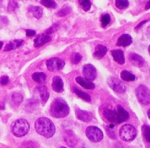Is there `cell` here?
<instances>
[{
  "label": "cell",
  "instance_id": "37",
  "mask_svg": "<svg viewBox=\"0 0 150 148\" xmlns=\"http://www.w3.org/2000/svg\"><path fill=\"white\" fill-rule=\"evenodd\" d=\"M35 34V31H33V30H26V35L27 36H34Z\"/></svg>",
  "mask_w": 150,
  "mask_h": 148
},
{
  "label": "cell",
  "instance_id": "7",
  "mask_svg": "<svg viewBox=\"0 0 150 148\" xmlns=\"http://www.w3.org/2000/svg\"><path fill=\"white\" fill-rule=\"evenodd\" d=\"M108 84L110 87L118 94H123L126 90V86L122 81H120L115 77H111L108 80Z\"/></svg>",
  "mask_w": 150,
  "mask_h": 148
},
{
  "label": "cell",
  "instance_id": "18",
  "mask_svg": "<svg viewBox=\"0 0 150 148\" xmlns=\"http://www.w3.org/2000/svg\"><path fill=\"white\" fill-rule=\"evenodd\" d=\"M104 116L106 119L110 122H115L118 123V119H117V112L116 111L111 110L109 108H106L104 110Z\"/></svg>",
  "mask_w": 150,
  "mask_h": 148
},
{
  "label": "cell",
  "instance_id": "43",
  "mask_svg": "<svg viewBox=\"0 0 150 148\" xmlns=\"http://www.w3.org/2000/svg\"><path fill=\"white\" fill-rule=\"evenodd\" d=\"M148 116H149V119H150V109L148 110Z\"/></svg>",
  "mask_w": 150,
  "mask_h": 148
},
{
  "label": "cell",
  "instance_id": "39",
  "mask_svg": "<svg viewBox=\"0 0 150 148\" xmlns=\"http://www.w3.org/2000/svg\"><path fill=\"white\" fill-rule=\"evenodd\" d=\"M107 132H108V135L110 136V137H112V138H115V133H114V132H112V131L110 130L109 128H107Z\"/></svg>",
  "mask_w": 150,
  "mask_h": 148
},
{
  "label": "cell",
  "instance_id": "29",
  "mask_svg": "<svg viewBox=\"0 0 150 148\" xmlns=\"http://www.w3.org/2000/svg\"><path fill=\"white\" fill-rule=\"evenodd\" d=\"M115 5L120 9H125L128 8L129 1L128 0H115Z\"/></svg>",
  "mask_w": 150,
  "mask_h": 148
},
{
  "label": "cell",
  "instance_id": "24",
  "mask_svg": "<svg viewBox=\"0 0 150 148\" xmlns=\"http://www.w3.org/2000/svg\"><path fill=\"white\" fill-rule=\"evenodd\" d=\"M22 40H14L11 42H9L8 44H7L5 46L4 51H12V50L16 49L19 47L22 44Z\"/></svg>",
  "mask_w": 150,
  "mask_h": 148
},
{
  "label": "cell",
  "instance_id": "26",
  "mask_svg": "<svg viewBox=\"0 0 150 148\" xmlns=\"http://www.w3.org/2000/svg\"><path fill=\"white\" fill-rule=\"evenodd\" d=\"M142 135L147 142L150 143V126L144 125L142 127Z\"/></svg>",
  "mask_w": 150,
  "mask_h": 148
},
{
  "label": "cell",
  "instance_id": "8",
  "mask_svg": "<svg viewBox=\"0 0 150 148\" xmlns=\"http://www.w3.org/2000/svg\"><path fill=\"white\" fill-rule=\"evenodd\" d=\"M65 63L63 60L59 58H51L49 59L46 61V66L49 70L50 71H57L62 70L64 66Z\"/></svg>",
  "mask_w": 150,
  "mask_h": 148
},
{
  "label": "cell",
  "instance_id": "19",
  "mask_svg": "<svg viewBox=\"0 0 150 148\" xmlns=\"http://www.w3.org/2000/svg\"><path fill=\"white\" fill-rule=\"evenodd\" d=\"M64 141L69 147H74L77 143V138L71 131H66L64 133Z\"/></svg>",
  "mask_w": 150,
  "mask_h": 148
},
{
  "label": "cell",
  "instance_id": "33",
  "mask_svg": "<svg viewBox=\"0 0 150 148\" xmlns=\"http://www.w3.org/2000/svg\"><path fill=\"white\" fill-rule=\"evenodd\" d=\"M101 21H102V27H106L109 23H110V17L109 14H104L103 16L102 17V19H101Z\"/></svg>",
  "mask_w": 150,
  "mask_h": 148
},
{
  "label": "cell",
  "instance_id": "40",
  "mask_svg": "<svg viewBox=\"0 0 150 148\" xmlns=\"http://www.w3.org/2000/svg\"><path fill=\"white\" fill-rule=\"evenodd\" d=\"M150 9V0L147 3V4H146L145 6V9L146 10H148V9Z\"/></svg>",
  "mask_w": 150,
  "mask_h": 148
},
{
  "label": "cell",
  "instance_id": "11",
  "mask_svg": "<svg viewBox=\"0 0 150 148\" xmlns=\"http://www.w3.org/2000/svg\"><path fill=\"white\" fill-rule=\"evenodd\" d=\"M75 81L82 86L83 88L86 89V90H93L95 88V85L93 82L89 80H87L86 78H83V77H77L75 79Z\"/></svg>",
  "mask_w": 150,
  "mask_h": 148
},
{
  "label": "cell",
  "instance_id": "23",
  "mask_svg": "<svg viewBox=\"0 0 150 148\" xmlns=\"http://www.w3.org/2000/svg\"><path fill=\"white\" fill-rule=\"evenodd\" d=\"M29 12L32 14V16H34L35 18H40L42 17V14H43V9L40 7L38 6H31L29 9Z\"/></svg>",
  "mask_w": 150,
  "mask_h": 148
},
{
  "label": "cell",
  "instance_id": "32",
  "mask_svg": "<svg viewBox=\"0 0 150 148\" xmlns=\"http://www.w3.org/2000/svg\"><path fill=\"white\" fill-rule=\"evenodd\" d=\"M81 60H82V56L78 52H75L71 56V62L73 64H78L81 61Z\"/></svg>",
  "mask_w": 150,
  "mask_h": 148
},
{
  "label": "cell",
  "instance_id": "38",
  "mask_svg": "<svg viewBox=\"0 0 150 148\" xmlns=\"http://www.w3.org/2000/svg\"><path fill=\"white\" fill-rule=\"evenodd\" d=\"M147 22H148V20H144V21H143V22H141V23H139V24H138V25H137V27H135V30H139V28H141L142 27V26H143V25H144V24H145L146 23H147Z\"/></svg>",
  "mask_w": 150,
  "mask_h": 148
},
{
  "label": "cell",
  "instance_id": "9",
  "mask_svg": "<svg viewBox=\"0 0 150 148\" xmlns=\"http://www.w3.org/2000/svg\"><path fill=\"white\" fill-rule=\"evenodd\" d=\"M83 73L84 77L89 80H94L97 76V70L93 66V65H85L83 69Z\"/></svg>",
  "mask_w": 150,
  "mask_h": 148
},
{
  "label": "cell",
  "instance_id": "45",
  "mask_svg": "<svg viewBox=\"0 0 150 148\" xmlns=\"http://www.w3.org/2000/svg\"><path fill=\"white\" fill-rule=\"evenodd\" d=\"M60 148H67V147H60Z\"/></svg>",
  "mask_w": 150,
  "mask_h": 148
},
{
  "label": "cell",
  "instance_id": "2",
  "mask_svg": "<svg viewBox=\"0 0 150 148\" xmlns=\"http://www.w3.org/2000/svg\"><path fill=\"white\" fill-rule=\"evenodd\" d=\"M50 112V115L54 117H64L69 112V107L64 99L61 98H57L51 103Z\"/></svg>",
  "mask_w": 150,
  "mask_h": 148
},
{
  "label": "cell",
  "instance_id": "30",
  "mask_svg": "<svg viewBox=\"0 0 150 148\" xmlns=\"http://www.w3.org/2000/svg\"><path fill=\"white\" fill-rule=\"evenodd\" d=\"M71 13V8L69 6H64L63 9H61L59 11L57 12V16L59 17H64V16H66L69 14Z\"/></svg>",
  "mask_w": 150,
  "mask_h": 148
},
{
  "label": "cell",
  "instance_id": "27",
  "mask_svg": "<svg viewBox=\"0 0 150 148\" xmlns=\"http://www.w3.org/2000/svg\"><path fill=\"white\" fill-rule=\"evenodd\" d=\"M74 93L79 98H81L82 99H83L84 101H87V102H90L91 101V97H90V95H88V94H86V93H84L83 91H81V90H78V89H74Z\"/></svg>",
  "mask_w": 150,
  "mask_h": 148
},
{
  "label": "cell",
  "instance_id": "17",
  "mask_svg": "<svg viewBox=\"0 0 150 148\" xmlns=\"http://www.w3.org/2000/svg\"><path fill=\"white\" fill-rule=\"evenodd\" d=\"M111 55L113 56L114 60L120 65H123L124 63L125 62V56H124L123 51L121 50H114L111 51Z\"/></svg>",
  "mask_w": 150,
  "mask_h": 148
},
{
  "label": "cell",
  "instance_id": "21",
  "mask_svg": "<svg viewBox=\"0 0 150 148\" xmlns=\"http://www.w3.org/2000/svg\"><path fill=\"white\" fill-rule=\"evenodd\" d=\"M106 51H107V49L105 46L97 45L94 52V57H96L97 59H102L106 55Z\"/></svg>",
  "mask_w": 150,
  "mask_h": 148
},
{
  "label": "cell",
  "instance_id": "1",
  "mask_svg": "<svg viewBox=\"0 0 150 148\" xmlns=\"http://www.w3.org/2000/svg\"><path fill=\"white\" fill-rule=\"evenodd\" d=\"M35 131L38 134L46 138L53 137L55 132V126L50 119L47 117H40L35 122Z\"/></svg>",
  "mask_w": 150,
  "mask_h": 148
},
{
  "label": "cell",
  "instance_id": "41",
  "mask_svg": "<svg viewBox=\"0 0 150 148\" xmlns=\"http://www.w3.org/2000/svg\"><path fill=\"white\" fill-rule=\"evenodd\" d=\"M147 35H148V36L150 38V26L149 27V28H148V31H147Z\"/></svg>",
  "mask_w": 150,
  "mask_h": 148
},
{
  "label": "cell",
  "instance_id": "36",
  "mask_svg": "<svg viewBox=\"0 0 150 148\" xmlns=\"http://www.w3.org/2000/svg\"><path fill=\"white\" fill-rule=\"evenodd\" d=\"M57 29H58V24H54V25H53V26L50 27V29H48V30L46 31V33H53L54 31H55Z\"/></svg>",
  "mask_w": 150,
  "mask_h": 148
},
{
  "label": "cell",
  "instance_id": "34",
  "mask_svg": "<svg viewBox=\"0 0 150 148\" xmlns=\"http://www.w3.org/2000/svg\"><path fill=\"white\" fill-rule=\"evenodd\" d=\"M13 101L14 103H16L17 105H19L20 103H22V95L20 94H15L13 95Z\"/></svg>",
  "mask_w": 150,
  "mask_h": 148
},
{
  "label": "cell",
  "instance_id": "4",
  "mask_svg": "<svg viewBox=\"0 0 150 148\" xmlns=\"http://www.w3.org/2000/svg\"><path fill=\"white\" fill-rule=\"evenodd\" d=\"M120 137L124 142H131L136 137L137 131L134 126L125 124L120 129Z\"/></svg>",
  "mask_w": 150,
  "mask_h": 148
},
{
  "label": "cell",
  "instance_id": "13",
  "mask_svg": "<svg viewBox=\"0 0 150 148\" xmlns=\"http://www.w3.org/2000/svg\"><path fill=\"white\" fill-rule=\"evenodd\" d=\"M52 88L54 91L56 93H61L64 90V82L61 77L54 76L53 78V82H52Z\"/></svg>",
  "mask_w": 150,
  "mask_h": 148
},
{
  "label": "cell",
  "instance_id": "15",
  "mask_svg": "<svg viewBox=\"0 0 150 148\" xmlns=\"http://www.w3.org/2000/svg\"><path fill=\"white\" fill-rule=\"evenodd\" d=\"M116 112H117V119H118V123H121L123 122H125L126 120H128L129 117V112L124 109L121 106H118L117 109H116Z\"/></svg>",
  "mask_w": 150,
  "mask_h": 148
},
{
  "label": "cell",
  "instance_id": "3",
  "mask_svg": "<svg viewBox=\"0 0 150 148\" xmlns=\"http://www.w3.org/2000/svg\"><path fill=\"white\" fill-rule=\"evenodd\" d=\"M30 130V125L28 122L25 119H18L12 125V132L14 136L18 137H22L27 135Z\"/></svg>",
  "mask_w": 150,
  "mask_h": 148
},
{
  "label": "cell",
  "instance_id": "20",
  "mask_svg": "<svg viewBox=\"0 0 150 148\" xmlns=\"http://www.w3.org/2000/svg\"><path fill=\"white\" fill-rule=\"evenodd\" d=\"M38 91H39V94H40V101H41L42 104H45L47 102L49 97H50V94H49L48 90H47L45 86H40L38 88Z\"/></svg>",
  "mask_w": 150,
  "mask_h": 148
},
{
  "label": "cell",
  "instance_id": "16",
  "mask_svg": "<svg viewBox=\"0 0 150 148\" xmlns=\"http://www.w3.org/2000/svg\"><path fill=\"white\" fill-rule=\"evenodd\" d=\"M50 36H48L47 34H41L35 37V41H34V46L35 47H40L41 46L45 44L46 42H48L50 41Z\"/></svg>",
  "mask_w": 150,
  "mask_h": 148
},
{
  "label": "cell",
  "instance_id": "31",
  "mask_svg": "<svg viewBox=\"0 0 150 148\" xmlns=\"http://www.w3.org/2000/svg\"><path fill=\"white\" fill-rule=\"evenodd\" d=\"M79 4L82 7V9H83L85 12L88 11L91 9V2L90 0H79Z\"/></svg>",
  "mask_w": 150,
  "mask_h": 148
},
{
  "label": "cell",
  "instance_id": "14",
  "mask_svg": "<svg viewBox=\"0 0 150 148\" xmlns=\"http://www.w3.org/2000/svg\"><path fill=\"white\" fill-rule=\"evenodd\" d=\"M133 42L132 37L130 36V35L129 34H123L121 36H120L119 39H118V41H117V46H128L131 45Z\"/></svg>",
  "mask_w": 150,
  "mask_h": 148
},
{
  "label": "cell",
  "instance_id": "28",
  "mask_svg": "<svg viewBox=\"0 0 150 148\" xmlns=\"http://www.w3.org/2000/svg\"><path fill=\"white\" fill-rule=\"evenodd\" d=\"M40 4L48 8V9H53V8H55L56 7V3L54 1V0H41L40 1Z\"/></svg>",
  "mask_w": 150,
  "mask_h": 148
},
{
  "label": "cell",
  "instance_id": "6",
  "mask_svg": "<svg viewBox=\"0 0 150 148\" xmlns=\"http://www.w3.org/2000/svg\"><path fill=\"white\" fill-rule=\"evenodd\" d=\"M86 136L93 142H99L103 138V133L102 130H100V128L95 126H90L87 127Z\"/></svg>",
  "mask_w": 150,
  "mask_h": 148
},
{
  "label": "cell",
  "instance_id": "10",
  "mask_svg": "<svg viewBox=\"0 0 150 148\" xmlns=\"http://www.w3.org/2000/svg\"><path fill=\"white\" fill-rule=\"evenodd\" d=\"M75 113H76V117H78V119L85 122H90L93 119V114H92V112H88V111H85V110L77 108Z\"/></svg>",
  "mask_w": 150,
  "mask_h": 148
},
{
  "label": "cell",
  "instance_id": "35",
  "mask_svg": "<svg viewBox=\"0 0 150 148\" xmlns=\"http://www.w3.org/2000/svg\"><path fill=\"white\" fill-rule=\"evenodd\" d=\"M9 82V79L8 76H3L0 78V84L3 85H8V83Z\"/></svg>",
  "mask_w": 150,
  "mask_h": 148
},
{
  "label": "cell",
  "instance_id": "44",
  "mask_svg": "<svg viewBox=\"0 0 150 148\" xmlns=\"http://www.w3.org/2000/svg\"><path fill=\"white\" fill-rule=\"evenodd\" d=\"M149 55H150V46H149Z\"/></svg>",
  "mask_w": 150,
  "mask_h": 148
},
{
  "label": "cell",
  "instance_id": "12",
  "mask_svg": "<svg viewBox=\"0 0 150 148\" xmlns=\"http://www.w3.org/2000/svg\"><path fill=\"white\" fill-rule=\"evenodd\" d=\"M129 61L132 63L134 65L138 66V67H140L142 65H144V63H145L144 59L141 56L135 54V53H131L129 55Z\"/></svg>",
  "mask_w": 150,
  "mask_h": 148
},
{
  "label": "cell",
  "instance_id": "42",
  "mask_svg": "<svg viewBox=\"0 0 150 148\" xmlns=\"http://www.w3.org/2000/svg\"><path fill=\"white\" fill-rule=\"evenodd\" d=\"M3 46H4V43H3V41H0V50L2 49Z\"/></svg>",
  "mask_w": 150,
  "mask_h": 148
},
{
  "label": "cell",
  "instance_id": "5",
  "mask_svg": "<svg viewBox=\"0 0 150 148\" xmlns=\"http://www.w3.org/2000/svg\"><path fill=\"white\" fill-rule=\"evenodd\" d=\"M136 97L139 102L143 105H148L150 103V90L145 85H139L135 90Z\"/></svg>",
  "mask_w": 150,
  "mask_h": 148
},
{
  "label": "cell",
  "instance_id": "25",
  "mask_svg": "<svg viewBox=\"0 0 150 148\" xmlns=\"http://www.w3.org/2000/svg\"><path fill=\"white\" fill-rule=\"evenodd\" d=\"M45 78H46V75L45 73H42V72H36V73H34L32 75V80L37 83H43L45 80Z\"/></svg>",
  "mask_w": 150,
  "mask_h": 148
},
{
  "label": "cell",
  "instance_id": "22",
  "mask_svg": "<svg viewBox=\"0 0 150 148\" xmlns=\"http://www.w3.org/2000/svg\"><path fill=\"white\" fill-rule=\"evenodd\" d=\"M120 78L121 80H123L124 81H134L136 80V77L134 75H133L132 73H130L128 70H123L120 73Z\"/></svg>",
  "mask_w": 150,
  "mask_h": 148
}]
</instances>
